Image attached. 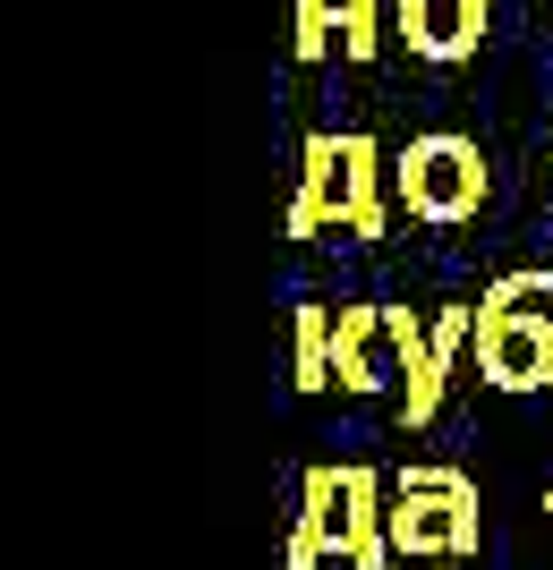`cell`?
<instances>
[{"label": "cell", "instance_id": "obj_1", "mask_svg": "<svg viewBox=\"0 0 553 570\" xmlns=\"http://www.w3.org/2000/svg\"><path fill=\"white\" fill-rule=\"evenodd\" d=\"M477 546H485V511L460 469L409 460L392 476V553L401 562H468Z\"/></svg>", "mask_w": 553, "mask_h": 570}, {"label": "cell", "instance_id": "obj_2", "mask_svg": "<svg viewBox=\"0 0 553 570\" xmlns=\"http://www.w3.org/2000/svg\"><path fill=\"white\" fill-rule=\"evenodd\" d=\"M485 196H494V170H485L477 137H460V128H426L392 154V205L409 222H434V230H452V222H477Z\"/></svg>", "mask_w": 553, "mask_h": 570}, {"label": "cell", "instance_id": "obj_3", "mask_svg": "<svg viewBox=\"0 0 553 570\" xmlns=\"http://www.w3.org/2000/svg\"><path fill=\"white\" fill-rule=\"evenodd\" d=\"M477 375L494 392H545L553 383V315L545 307L477 315Z\"/></svg>", "mask_w": 553, "mask_h": 570}, {"label": "cell", "instance_id": "obj_4", "mask_svg": "<svg viewBox=\"0 0 553 570\" xmlns=\"http://www.w3.org/2000/svg\"><path fill=\"white\" fill-rule=\"evenodd\" d=\"M333 562L349 570H392V476L349 460L340 469V502H333Z\"/></svg>", "mask_w": 553, "mask_h": 570}, {"label": "cell", "instance_id": "obj_5", "mask_svg": "<svg viewBox=\"0 0 553 570\" xmlns=\"http://www.w3.org/2000/svg\"><path fill=\"white\" fill-rule=\"evenodd\" d=\"M485 26H494V0H392V35H401L409 60H426V69L477 60Z\"/></svg>", "mask_w": 553, "mask_h": 570}, {"label": "cell", "instance_id": "obj_6", "mask_svg": "<svg viewBox=\"0 0 553 570\" xmlns=\"http://www.w3.org/2000/svg\"><path fill=\"white\" fill-rule=\"evenodd\" d=\"M333 230H349V238H384V230H392V154H384V137H366V128H349V137H340Z\"/></svg>", "mask_w": 553, "mask_h": 570}, {"label": "cell", "instance_id": "obj_7", "mask_svg": "<svg viewBox=\"0 0 553 570\" xmlns=\"http://www.w3.org/2000/svg\"><path fill=\"white\" fill-rule=\"evenodd\" d=\"M333 383L358 392V401L401 383V324H392V307H333Z\"/></svg>", "mask_w": 553, "mask_h": 570}, {"label": "cell", "instance_id": "obj_8", "mask_svg": "<svg viewBox=\"0 0 553 570\" xmlns=\"http://www.w3.org/2000/svg\"><path fill=\"white\" fill-rule=\"evenodd\" d=\"M468 341H477V307H434L426 350H417L409 375H401V426H434V417H443V392H452V366H460Z\"/></svg>", "mask_w": 553, "mask_h": 570}, {"label": "cell", "instance_id": "obj_9", "mask_svg": "<svg viewBox=\"0 0 553 570\" xmlns=\"http://www.w3.org/2000/svg\"><path fill=\"white\" fill-rule=\"evenodd\" d=\"M333 170H340V137H333V128H315V137L298 145V196H289V238L333 230Z\"/></svg>", "mask_w": 553, "mask_h": 570}, {"label": "cell", "instance_id": "obj_10", "mask_svg": "<svg viewBox=\"0 0 553 570\" xmlns=\"http://www.w3.org/2000/svg\"><path fill=\"white\" fill-rule=\"evenodd\" d=\"M333 502H340V469H307L298 476V520H289V546H282L289 570H315L324 553H333Z\"/></svg>", "mask_w": 553, "mask_h": 570}, {"label": "cell", "instance_id": "obj_11", "mask_svg": "<svg viewBox=\"0 0 553 570\" xmlns=\"http://www.w3.org/2000/svg\"><path fill=\"white\" fill-rule=\"evenodd\" d=\"M289 383H298V392H324V383H333V307H298L289 315Z\"/></svg>", "mask_w": 553, "mask_h": 570}, {"label": "cell", "instance_id": "obj_12", "mask_svg": "<svg viewBox=\"0 0 553 570\" xmlns=\"http://www.w3.org/2000/svg\"><path fill=\"white\" fill-rule=\"evenodd\" d=\"M392 35V0H340V60H375Z\"/></svg>", "mask_w": 553, "mask_h": 570}, {"label": "cell", "instance_id": "obj_13", "mask_svg": "<svg viewBox=\"0 0 553 570\" xmlns=\"http://www.w3.org/2000/svg\"><path fill=\"white\" fill-rule=\"evenodd\" d=\"M333 43H340V0H289V51L324 60Z\"/></svg>", "mask_w": 553, "mask_h": 570}, {"label": "cell", "instance_id": "obj_14", "mask_svg": "<svg viewBox=\"0 0 553 570\" xmlns=\"http://www.w3.org/2000/svg\"><path fill=\"white\" fill-rule=\"evenodd\" d=\"M536 298H553V273H545V264H529V273H503V282L477 298V315H511V307H536Z\"/></svg>", "mask_w": 553, "mask_h": 570}, {"label": "cell", "instance_id": "obj_15", "mask_svg": "<svg viewBox=\"0 0 553 570\" xmlns=\"http://www.w3.org/2000/svg\"><path fill=\"white\" fill-rule=\"evenodd\" d=\"M545 511H553V494H545Z\"/></svg>", "mask_w": 553, "mask_h": 570}]
</instances>
